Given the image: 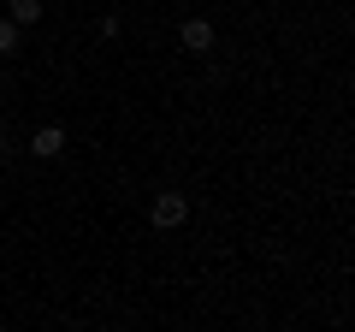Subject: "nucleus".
<instances>
[{
  "label": "nucleus",
  "mask_w": 355,
  "mask_h": 332,
  "mask_svg": "<svg viewBox=\"0 0 355 332\" xmlns=\"http://www.w3.org/2000/svg\"><path fill=\"white\" fill-rule=\"evenodd\" d=\"M184 219H190V202H184L178 190H160V196H154V226H160V231L184 226Z\"/></svg>",
  "instance_id": "obj_1"
},
{
  "label": "nucleus",
  "mask_w": 355,
  "mask_h": 332,
  "mask_svg": "<svg viewBox=\"0 0 355 332\" xmlns=\"http://www.w3.org/2000/svg\"><path fill=\"white\" fill-rule=\"evenodd\" d=\"M178 42H184L190 53H207V48H214V24H207V18H190V24L178 30Z\"/></svg>",
  "instance_id": "obj_2"
},
{
  "label": "nucleus",
  "mask_w": 355,
  "mask_h": 332,
  "mask_svg": "<svg viewBox=\"0 0 355 332\" xmlns=\"http://www.w3.org/2000/svg\"><path fill=\"white\" fill-rule=\"evenodd\" d=\"M30 149H36L42 160H53V154L65 149V131H60V125H42V131H36V142H30Z\"/></svg>",
  "instance_id": "obj_3"
},
{
  "label": "nucleus",
  "mask_w": 355,
  "mask_h": 332,
  "mask_svg": "<svg viewBox=\"0 0 355 332\" xmlns=\"http://www.w3.org/2000/svg\"><path fill=\"white\" fill-rule=\"evenodd\" d=\"M36 18H42L36 0H12V24H36Z\"/></svg>",
  "instance_id": "obj_4"
},
{
  "label": "nucleus",
  "mask_w": 355,
  "mask_h": 332,
  "mask_svg": "<svg viewBox=\"0 0 355 332\" xmlns=\"http://www.w3.org/2000/svg\"><path fill=\"white\" fill-rule=\"evenodd\" d=\"M12 42H18V24H0V60L12 53Z\"/></svg>",
  "instance_id": "obj_5"
}]
</instances>
